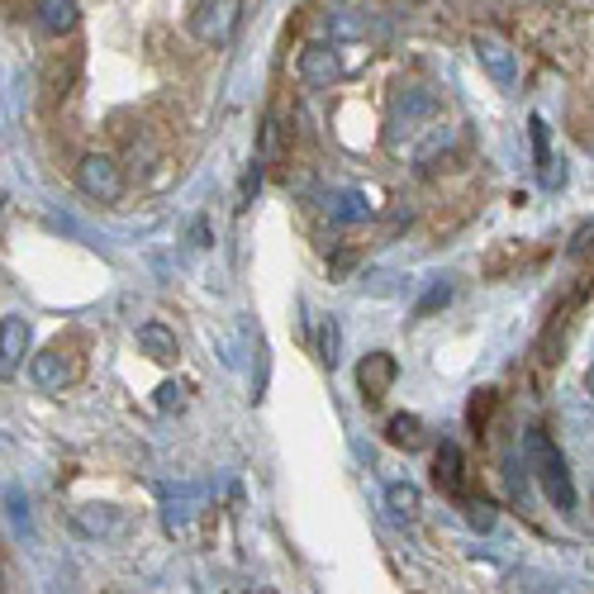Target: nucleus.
<instances>
[{
  "label": "nucleus",
  "instance_id": "nucleus-7",
  "mask_svg": "<svg viewBox=\"0 0 594 594\" xmlns=\"http://www.w3.org/2000/svg\"><path fill=\"white\" fill-rule=\"evenodd\" d=\"M33 348V324L24 314H6L0 319V376H14V371L24 366V356Z\"/></svg>",
  "mask_w": 594,
  "mask_h": 594
},
{
  "label": "nucleus",
  "instance_id": "nucleus-24",
  "mask_svg": "<svg viewBox=\"0 0 594 594\" xmlns=\"http://www.w3.org/2000/svg\"><path fill=\"white\" fill-rule=\"evenodd\" d=\"M0 205H6V195H0Z\"/></svg>",
  "mask_w": 594,
  "mask_h": 594
},
{
  "label": "nucleus",
  "instance_id": "nucleus-11",
  "mask_svg": "<svg viewBox=\"0 0 594 594\" xmlns=\"http://www.w3.org/2000/svg\"><path fill=\"white\" fill-rule=\"evenodd\" d=\"M139 352L148 356V362L172 366L177 356H181V343H177V333L167 329L162 319H148V324H139Z\"/></svg>",
  "mask_w": 594,
  "mask_h": 594
},
{
  "label": "nucleus",
  "instance_id": "nucleus-21",
  "mask_svg": "<svg viewBox=\"0 0 594 594\" xmlns=\"http://www.w3.org/2000/svg\"><path fill=\"white\" fill-rule=\"evenodd\" d=\"M158 404H162V410H181V404H185V385L167 381V385L158 390Z\"/></svg>",
  "mask_w": 594,
  "mask_h": 594
},
{
  "label": "nucleus",
  "instance_id": "nucleus-3",
  "mask_svg": "<svg viewBox=\"0 0 594 594\" xmlns=\"http://www.w3.org/2000/svg\"><path fill=\"white\" fill-rule=\"evenodd\" d=\"M77 185L95 205H114V200L124 195V172H119V162L105 158V152H87V158L77 162Z\"/></svg>",
  "mask_w": 594,
  "mask_h": 594
},
{
  "label": "nucleus",
  "instance_id": "nucleus-4",
  "mask_svg": "<svg viewBox=\"0 0 594 594\" xmlns=\"http://www.w3.org/2000/svg\"><path fill=\"white\" fill-rule=\"evenodd\" d=\"M300 81L304 87H319V91H329V87H338V81H343L348 72H352V62H343V48L338 43H304L300 48Z\"/></svg>",
  "mask_w": 594,
  "mask_h": 594
},
{
  "label": "nucleus",
  "instance_id": "nucleus-17",
  "mask_svg": "<svg viewBox=\"0 0 594 594\" xmlns=\"http://www.w3.org/2000/svg\"><path fill=\"white\" fill-rule=\"evenodd\" d=\"M338 352H343V329H338V319H324V324H319V362L333 371Z\"/></svg>",
  "mask_w": 594,
  "mask_h": 594
},
{
  "label": "nucleus",
  "instance_id": "nucleus-5",
  "mask_svg": "<svg viewBox=\"0 0 594 594\" xmlns=\"http://www.w3.org/2000/svg\"><path fill=\"white\" fill-rule=\"evenodd\" d=\"M29 376H33V385H39V390H48V395H62V390L81 376V362L72 356V348L48 343L43 352L29 356Z\"/></svg>",
  "mask_w": 594,
  "mask_h": 594
},
{
  "label": "nucleus",
  "instance_id": "nucleus-2",
  "mask_svg": "<svg viewBox=\"0 0 594 594\" xmlns=\"http://www.w3.org/2000/svg\"><path fill=\"white\" fill-rule=\"evenodd\" d=\"M243 29V0H195L191 6V33L210 48H224Z\"/></svg>",
  "mask_w": 594,
  "mask_h": 594
},
{
  "label": "nucleus",
  "instance_id": "nucleus-20",
  "mask_svg": "<svg viewBox=\"0 0 594 594\" xmlns=\"http://www.w3.org/2000/svg\"><path fill=\"white\" fill-rule=\"evenodd\" d=\"M447 300H452V285H447V281H437V285H433V291H429V295H423V304H419V319H423V314H433V310H443V304H447Z\"/></svg>",
  "mask_w": 594,
  "mask_h": 594
},
{
  "label": "nucleus",
  "instance_id": "nucleus-9",
  "mask_svg": "<svg viewBox=\"0 0 594 594\" xmlns=\"http://www.w3.org/2000/svg\"><path fill=\"white\" fill-rule=\"evenodd\" d=\"M433 481H437V490H443L447 500H456V504L471 495V471H466V456H462V447H456V443H443V447H437V456H433Z\"/></svg>",
  "mask_w": 594,
  "mask_h": 594
},
{
  "label": "nucleus",
  "instance_id": "nucleus-6",
  "mask_svg": "<svg viewBox=\"0 0 594 594\" xmlns=\"http://www.w3.org/2000/svg\"><path fill=\"white\" fill-rule=\"evenodd\" d=\"M471 48H475V62L485 67V77L495 81L500 91H514V87H519V53L500 39V33H490V29L475 33Z\"/></svg>",
  "mask_w": 594,
  "mask_h": 594
},
{
  "label": "nucleus",
  "instance_id": "nucleus-16",
  "mask_svg": "<svg viewBox=\"0 0 594 594\" xmlns=\"http://www.w3.org/2000/svg\"><path fill=\"white\" fill-rule=\"evenodd\" d=\"M528 129H533V148H537V172H542V181H547V185H556V181H562V172H556V167H552L547 124H542V114H533V119H528Z\"/></svg>",
  "mask_w": 594,
  "mask_h": 594
},
{
  "label": "nucleus",
  "instance_id": "nucleus-19",
  "mask_svg": "<svg viewBox=\"0 0 594 594\" xmlns=\"http://www.w3.org/2000/svg\"><path fill=\"white\" fill-rule=\"evenodd\" d=\"M462 509H466V523H471V528H481V533L495 528V504H490V500L466 495V500H462Z\"/></svg>",
  "mask_w": 594,
  "mask_h": 594
},
{
  "label": "nucleus",
  "instance_id": "nucleus-12",
  "mask_svg": "<svg viewBox=\"0 0 594 594\" xmlns=\"http://www.w3.org/2000/svg\"><path fill=\"white\" fill-rule=\"evenodd\" d=\"M39 24H43V33H53V39L72 33L81 24L77 0H39Z\"/></svg>",
  "mask_w": 594,
  "mask_h": 594
},
{
  "label": "nucleus",
  "instance_id": "nucleus-18",
  "mask_svg": "<svg viewBox=\"0 0 594 594\" xmlns=\"http://www.w3.org/2000/svg\"><path fill=\"white\" fill-rule=\"evenodd\" d=\"M495 404H500V395L495 390H475V400H471V433L475 437H485V429H490V414H495Z\"/></svg>",
  "mask_w": 594,
  "mask_h": 594
},
{
  "label": "nucleus",
  "instance_id": "nucleus-15",
  "mask_svg": "<svg viewBox=\"0 0 594 594\" xmlns=\"http://www.w3.org/2000/svg\"><path fill=\"white\" fill-rule=\"evenodd\" d=\"M385 443L404 447V452H419L423 447V419L419 414H395L385 423Z\"/></svg>",
  "mask_w": 594,
  "mask_h": 594
},
{
  "label": "nucleus",
  "instance_id": "nucleus-8",
  "mask_svg": "<svg viewBox=\"0 0 594 594\" xmlns=\"http://www.w3.org/2000/svg\"><path fill=\"white\" fill-rule=\"evenodd\" d=\"M400 376V362L390 352H366L362 366H356V390H362L366 404H381L390 395V385Z\"/></svg>",
  "mask_w": 594,
  "mask_h": 594
},
{
  "label": "nucleus",
  "instance_id": "nucleus-14",
  "mask_svg": "<svg viewBox=\"0 0 594 594\" xmlns=\"http://www.w3.org/2000/svg\"><path fill=\"white\" fill-rule=\"evenodd\" d=\"M385 509H390V519H395V523H414L423 500H419V490L410 481H390L385 485Z\"/></svg>",
  "mask_w": 594,
  "mask_h": 594
},
{
  "label": "nucleus",
  "instance_id": "nucleus-1",
  "mask_svg": "<svg viewBox=\"0 0 594 594\" xmlns=\"http://www.w3.org/2000/svg\"><path fill=\"white\" fill-rule=\"evenodd\" d=\"M523 456H528V471H533V481L542 485L547 504L562 509V514H571L575 509V481H571V466H566L562 447L547 437V429H533L528 437H523Z\"/></svg>",
  "mask_w": 594,
  "mask_h": 594
},
{
  "label": "nucleus",
  "instance_id": "nucleus-23",
  "mask_svg": "<svg viewBox=\"0 0 594 594\" xmlns=\"http://www.w3.org/2000/svg\"><path fill=\"white\" fill-rule=\"evenodd\" d=\"M0 590H6V571H0Z\"/></svg>",
  "mask_w": 594,
  "mask_h": 594
},
{
  "label": "nucleus",
  "instance_id": "nucleus-22",
  "mask_svg": "<svg viewBox=\"0 0 594 594\" xmlns=\"http://www.w3.org/2000/svg\"><path fill=\"white\" fill-rule=\"evenodd\" d=\"M585 385H590V395H594V362H590V376H585Z\"/></svg>",
  "mask_w": 594,
  "mask_h": 594
},
{
  "label": "nucleus",
  "instance_id": "nucleus-10",
  "mask_svg": "<svg viewBox=\"0 0 594 594\" xmlns=\"http://www.w3.org/2000/svg\"><path fill=\"white\" fill-rule=\"evenodd\" d=\"M437 119V95L433 91H423V87H410L404 91L400 100H395V119H390V129H404V133H419L423 124H433ZM395 133H390V139H395Z\"/></svg>",
  "mask_w": 594,
  "mask_h": 594
},
{
  "label": "nucleus",
  "instance_id": "nucleus-13",
  "mask_svg": "<svg viewBox=\"0 0 594 594\" xmlns=\"http://www.w3.org/2000/svg\"><path fill=\"white\" fill-rule=\"evenodd\" d=\"M329 214H333V224H366V219L376 214V205H371L366 191H338Z\"/></svg>",
  "mask_w": 594,
  "mask_h": 594
}]
</instances>
